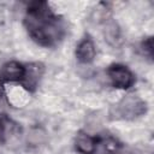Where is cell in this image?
I'll use <instances>...</instances> for the list:
<instances>
[{
	"instance_id": "cell-6",
	"label": "cell",
	"mask_w": 154,
	"mask_h": 154,
	"mask_svg": "<svg viewBox=\"0 0 154 154\" xmlns=\"http://www.w3.org/2000/svg\"><path fill=\"white\" fill-rule=\"evenodd\" d=\"M103 35H105V40L113 47H118L123 41L120 29H119L118 24L112 19H108L105 22Z\"/></svg>"
},
{
	"instance_id": "cell-8",
	"label": "cell",
	"mask_w": 154,
	"mask_h": 154,
	"mask_svg": "<svg viewBox=\"0 0 154 154\" xmlns=\"http://www.w3.org/2000/svg\"><path fill=\"white\" fill-rule=\"evenodd\" d=\"M116 140L108 138V140H101L97 138V142L95 144V148L90 154H112V147L114 144Z\"/></svg>"
},
{
	"instance_id": "cell-1",
	"label": "cell",
	"mask_w": 154,
	"mask_h": 154,
	"mask_svg": "<svg viewBox=\"0 0 154 154\" xmlns=\"http://www.w3.org/2000/svg\"><path fill=\"white\" fill-rule=\"evenodd\" d=\"M24 26L29 36L40 46L53 47L65 35V23L54 13L47 1L29 2L24 17Z\"/></svg>"
},
{
	"instance_id": "cell-9",
	"label": "cell",
	"mask_w": 154,
	"mask_h": 154,
	"mask_svg": "<svg viewBox=\"0 0 154 154\" xmlns=\"http://www.w3.org/2000/svg\"><path fill=\"white\" fill-rule=\"evenodd\" d=\"M10 120L5 116H0V143H2L7 136V129L10 126Z\"/></svg>"
},
{
	"instance_id": "cell-2",
	"label": "cell",
	"mask_w": 154,
	"mask_h": 154,
	"mask_svg": "<svg viewBox=\"0 0 154 154\" xmlns=\"http://www.w3.org/2000/svg\"><path fill=\"white\" fill-rule=\"evenodd\" d=\"M147 112V103L136 95L125 96L117 105V114L123 119H135Z\"/></svg>"
},
{
	"instance_id": "cell-3",
	"label": "cell",
	"mask_w": 154,
	"mask_h": 154,
	"mask_svg": "<svg viewBox=\"0 0 154 154\" xmlns=\"http://www.w3.org/2000/svg\"><path fill=\"white\" fill-rule=\"evenodd\" d=\"M107 75L112 85L117 89H129L135 83L134 73L122 64H112L107 69Z\"/></svg>"
},
{
	"instance_id": "cell-7",
	"label": "cell",
	"mask_w": 154,
	"mask_h": 154,
	"mask_svg": "<svg viewBox=\"0 0 154 154\" xmlns=\"http://www.w3.org/2000/svg\"><path fill=\"white\" fill-rule=\"evenodd\" d=\"M97 142V137L90 136L84 131H79L76 137V149L81 154H90L95 148Z\"/></svg>"
},
{
	"instance_id": "cell-11",
	"label": "cell",
	"mask_w": 154,
	"mask_h": 154,
	"mask_svg": "<svg viewBox=\"0 0 154 154\" xmlns=\"http://www.w3.org/2000/svg\"><path fill=\"white\" fill-rule=\"evenodd\" d=\"M142 49L144 52V54L152 59L153 58V40L152 37H147L143 42H142Z\"/></svg>"
},
{
	"instance_id": "cell-4",
	"label": "cell",
	"mask_w": 154,
	"mask_h": 154,
	"mask_svg": "<svg viewBox=\"0 0 154 154\" xmlns=\"http://www.w3.org/2000/svg\"><path fill=\"white\" fill-rule=\"evenodd\" d=\"M26 76V65L11 60L5 63L0 69V85L5 83H23Z\"/></svg>"
},
{
	"instance_id": "cell-5",
	"label": "cell",
	"mask_w": 154,
	"mask_h": 154,
	"mask_svg": "<svg viewBox=\"0 0 154 154\" xmlns=\"http://www.w3.org/2000/svg\"><path fill=\"white\" fill-rule=\"evenodd\" d=\"M95 55H96V48H95L94 41L88 35L77 46V49H76L77 60L82 64H90L94 60Z\"/></svg>"
},
{
	"instance_id": "cell-10",
	"label": "cell",
	"mask_w": 154,
	"mask_h": 154,
	"mask_svg": "<svg viewBox=\"0 0 154 154\" xmlns=\"http://www.w3.org/2000/svg\"><path fill=\"white\" fill-rule=\"evenodd\" d=\"M112 154H132L131 149L129 147H126L125 144L118 143L117 141L114 142L113 147H112Z\"/></svg>"
}]
</instances>
